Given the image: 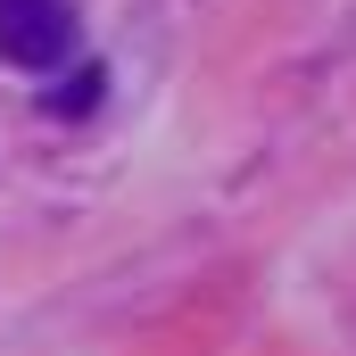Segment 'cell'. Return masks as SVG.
<instances>
[{"label": "cell", "instance_id": "1", "mask_svg": "<svg viewBox=\"0 0 356 356\" xmlns=\"http://www.w3.org/2000/svg\"><path fill=\"white\" fill-rule=\"evenodd\" d=\"M83 50V17L75 0H0V58L25 75H58Z\"/></svg>", "mask_w": 356, "mask_h": 356}, {"label": "cell", "instance_id": "2", "mask_svg": "<svg viewBox=\"0 0 356 356\" xmlns=\"http://www.w3.org/2000/svg\"><path fill=\"white\" fill-rule=\"evenodd\" d=\"M99 83H108V75H99V67H83V75H75V91H50V108H58V116H67V108L83 116L91 99H99Z\"/></svg>", "mask_w": 356, "mask_h": 356}]
</instances>
